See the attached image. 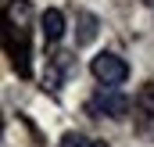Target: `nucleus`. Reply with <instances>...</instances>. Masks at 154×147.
<instances>
[{"instance_id": "nucleus-1", "label": "nucleus", "mask_w": 154, "mask_h": 147, "mask_svg": "<svg viewBox=\"0 0 154 147\" xmlns=\"http://www.w3.org/2000/svg\"><path fill=\"white\" fill-rule=\"evenodd\" d=\"M29 14H32L29 0H11L7 4V54H11L18 75L32 72V65H29V33H25L29 29Z\"/></svg>"}, {"instance_id": "nucleus-2", "label": "nucleus", "mask_w": 154, "mask_h": 147, "mask_svg": "<svg viewBox=\"0 0 154 147\" xmlns=\"http://www.w3.org/2000/svg\"><path fill=\"white\" fill-rule=\"evenodd\" d=\"M90 115H97V118H111V122H122L125 115H129V97L118 90V86H100L93 97H90Z\"/></svg>"}, {"instance_id": "nucleus-3", "label": "nucleus", "mask_w": 154, "mask_h": 147, "mask_svg": "<svg viewBox=\"0 0 154 147\" xmlns=\"http://www.w3.org/2000/svg\"><path fill=\"white\" fill-rule=\"evenodd\" d=\"M90 68H93V75H97L100 86H118V83L129 79V65H125V58H118V54H111V50L97 54Z\"/></svg>"}, {"instance_id": "nucleus-4", "label": "nucleus", "mask_w": 154, "mask_h": 147, "mask_svg": "<svg viewBox=\"0 0 154 147\" xmlns=\"http://www.w3.org/2000/svg\"><path fill=\"white\" fill-rule=\"evenodd\" d=\"M72 75H75V54L54 50V54L47 58V72H43V86H47V90H61Z\"/></svg>"}, {"instance_id": "nucleus-5", "label": "nucleus", "mask_w": 154, "mask_h": 147, "mask_svg": "<svg viewBox=\"0 0 154 147\" xmlns=\"http://www.w3.org/2000/svg\"><path fill=\"white\" fill-rule=\"evenodd\" d=\"M133 118H136V129H140V136H147L154 140V83H143L140 86V93H136V101H133Z\"/></svg>"}, {"instance_id": "nucleus-6", "label": "nucleus", "mask_w": 154, "mask_h": 147, "mask_svg": "<svg viewBox=\"0 0 154 147\" xmlns=\"http://www.w3.org/2000/svg\"><path fill=\"white\" fill-rule=\"evenodd\" d=\"M39 36L47 43H61V36H65V14L57 7H47L39 14Z\"/></svg>"}, {"instance_id": "nucleus-7", "label": "nucleus", "mask_w": 154, "mask_h": 147, "mask_svg": "<svg viewBox=\"0 0 154 147\" xmlns=\"http://www.w3.org/2000/svg\"><path fill=\"white\" fill-rule=\"evenodd\" d=\"M75 22H79V36H75V43H90V39L97 36V18H93L90 11H79Z\"/></svg>"}, {"instance_id": "nucleus-8", "label": "nucleus", "mask_w": 154, "mask_h": 147, "mask_svg": "<svg viewBox=\"0 0 154 147\" xmlns=\"http://www.w3.org/2000/svg\"><path fill=\"white\" fill-rule=\"evenodd\" d=\"M57 147H100L97 140H90L86 133H65L61 140H57Z\"/></svg>"}]
</instances>
